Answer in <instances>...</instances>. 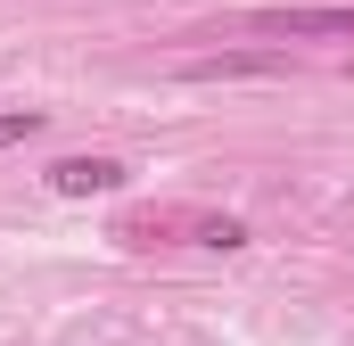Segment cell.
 Wrapping results in <instances>:
<instances>
[{
    "mask_svg": "<svg viewBox=\"0 0 354 346\" xmlns=\"http://www.w3.org/2000/svg\"><path fill=\"white\" fill-rule=\"evenodd\" d=\"M248 25L280 42H354V8H256Z\"/></svg>",
    "mask_w": 354,
    "mask_h": 346,
    "instance_id": "cell-1",
    "label": "cell"
},
{
    "mask_svg": "<svg viewBox=\"0 0 354 346\" xmlns=\"http://www.w3.org/2000/svg\"><path fill=\"white\" fill-rule=\"evenodd\" d=\"M50 190L58 198H107V190H124V165L115 157H58L50 165Z\"/></svg>",
    "mask_w": 354,
    "mask_h": 346,
    "instance_id": "cell-2",
    "label": "cell"
},
{
    "mask_svg": "<svg viewBox=\"0 0 354 346\" xmlns=\"http://www.w3.org/2000/svg\"><path fill=\"white\" fill-rule=\"evenodd\" d=\"M272 66H280L272 50H223V58H189L181 75L189 83H231V75H272Z\"/></svg>",
    "mask_w": 354,
    "mask_h": 346,
    "instance_id": "cell-3",
    "label": "cell"
},
{
    "mask_svg": "<svg viewBox=\"0 0 354 346\" xmlns=\"http://www.w3.org/2000/svg\"><path fill=\"white\" fill-rule=\"evenodd\" d=\"M33 132H41V107H0V149H17Z\"/></svg>",
    "mask_w": 354,
    "mask_h": 346,
    "instance_id": "cell-4",
    "label": "cell"
},
{
    "mask_svg": "<svg viewBox=\"0 0 354 346\" xmlns=\"http://www.w3.org/2000/svg\"><path fill=\"white\" fill-rule=\"evenodd\" d=\"M198 239H206V248H248V223H231V215H214V223H198Z\"/></svg>",
    "mask_w": 354,
    "mask_h": 346,
    "instance_id": "cell-5",
    "label": "cell"
}]
</instances>
